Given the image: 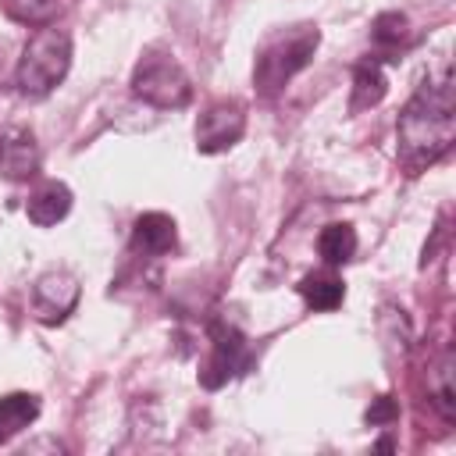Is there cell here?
Segmentation results:
<instances>
[{
	"label": "cell",
	"mask_w": 456,
	"mask_h": 456,
	"mask_svg": "<svg viewBox=\"0 0 456 456\" xmlns=\"http://www.w3.org/2000/svg\"><path fill=\"white\" fill-rule=\"evenodd\" d=\"M428 378H431V392H435V403H438V410H442L445 417H452V413H456V388H452V353H442V356L431 363Z\"/></svg>",
	"instance_id": "cell-14"
},
{
	"label": "cell",
	"mask_w": 456,
	"mask_h": 456,
	"mask_svg": "<svg viewBox=\"0 0 456 456\" xmlns=\"http://www.w3.org/2000/svg\"><path fill=\"white\" fill-rule=\"evenodd\" d=\"M403 39H406V18H403V14L388 11V14H381V18L374 21V43L395 46V43H403Z\"/></svg>",
	"instance_id": "cell-16"
},
{
	"label": "cell",
	"mask_w": 456,
	"mask_h": 456,
	"mask_svg": "<svg viewBox=\"0 0 456 456\" xmlns=\"http://www.w3.org/2000/svg\"><path fill=\"white\" fill-rule=\"evenodd\" d=\"M299 296L306 299V306L314 310H335L342 299H346V285L338 274L331 271H314L299 281Z\"/></svg>",
	"instance_id": "cell-11"
},
{
	"label": "cell",
	"mask_w": 456,
	"mask_h": 456,
	"mask_svg": "<svg viewBox=\"0 0 456 456\" xmlns=\"http://www.w3.org/2000/svg\"><path fill=\"white\" fill-rule=\"evenodd\" d=\"M68 210H71V189L64 182H43V185H36L32 196H28V203H25L28 221H36L39 228L57 224L61 217H68Z\"/></svg>",
	"instance_id": "cell-8"
},
{
	"label": "cell",
	"mask_w": 456,
	"mask_h": 456,
	"mask_svg": "<svg viewBox=\"0 0 456 456\" xmlns=\"http://www.w3.org/2000/svg\"><path fill=\"white\" fill-rule=\"evenodd\" d=\"M78 296H82V285L71 271L64 267H50L43 271L36 281H32V314L36 321L43 324H61L75 306H78Z\"/></svg>",
	"instance_id": "cell-5"
},
{
	"label": "cell",
	"mask_w": 456,
	"mask_h": 456,
	"mask_svg": "<svg viewBox=\"0 0 456 456\" xmlns=\"http://www.w3.org/2000/svg\"><path fill=\"white\" fill-rule=\"evenodd\" d=\"M317 253L324 256L328 267H338V264L353 260V253H356V232H353V224H328V228H321Z\"/></svg>",
	"instance_id": "cell-13"
},
{
	"label": "cell",
	"mask_w": 456,
	"mask_h": 456,
	"mask_svg": "<svg viewBox=\"0 0 456 456\" xmlns=\"http://www.w3.org/2000/svg\"><path fill=\"white\" fill-rule=\"evenodd\" d=\"M39 417V399L32 392H11L0 399V442H11Z\"/></svg>",
	"instance_id": "cell-10"
},
{
	"label": "cell",
	"mask_w": 456,
	"mask_h": 456,
	"mask_svg": "<svg viewBox=\"0 0 456 456\" xmlns=\"http://www.w3.org/2000/svg\"><path fill=\"white\" fill-rule=\"evenodd\" d=\"M392 413H395V406H392V403H388V395H385V399L378 403V410H367V420H370V424H378V420H385V417H392Z\"/></svg>",
	"instance_id": "cell-17"
},
{
	"label": "cell",
	"mask_w": 456,
	"mask_h": 456,
	"mask_svg": "<svg viewBox=\"0 0 456 456\" xmlns=\"http://www.w3.org/2000/svg\"><path fill=\"white\" fill-rule=\"evenodd\" d=\"M385 71L374 64V61H363L356 64V75H353V100H349V110H363V107H374L381 103L385 96Z\"/></svg>",
	"instance_id": "cell-12"
},
{
	"label": "cell",
	"mask_w": 456,
	"mask_h": 456,
	"mask_svg": "<svg viewBox=\"0 0 456 456\" xmlns=\"http://www.w3.org/2000/svg\"><path fill=\"white\" fill-rule=\"evenodd\" d=\"M68 68H71V36H68V28L39 25L28 36L25 50H21L14 78H18V89L25 96L43 100V96H50L64 82Z\"/></svg>",
	"instance_id": "cell-2"
},
{
	"label": "cell",
	"mask_w": 456,
	"mask_h": 456,
	"mask_svg": "<svg viewBox=\"0 0 456 456\" xmlns=\"http://www.w3.org/2000/svg\"><path fill=\"white\" fill-rule=\"evenodd\" d=\"M132 93L153 107H185L192 96V82L175 57L150 53L132 71Z\"/></svg>",
	"instance_id": "cell-4"
},
{
	"label": "cell",
	"mask_w": 456,
	"mask_h": 456,
	"mask_svg": "<svg viewBox=\"0 0 456 456\" xmlns=\"http://www.w3.org/2000/svg\"><path fill=\"white\" fill-rule=\"evenodd\" d=\"M246 132V110L239 100H214L196 121V146L200 153L232 150Z\"/></svg>",
	"instance_id": "cell-6"
},
{
	"label": "cell",
	"mask_w": 456,
	"mask_h": 456,
	"mask_svg": "<svg viewBox=\"0 0 456 456\" xmlns=\"http://www.w3.org/2000/svg\"><path fill=\"white\" fill-rule=\"evenodd\" d=\"M4 11L21 25H50L57 14V0H0Z\"/></svg>",
	"instance_id": "cell-15"
},
{
	"label": "cell",
	"mask_w": 456,
	"mask_h": 456,
	"mask_svg": "<svg viewBox=\"0 0 456 456\" xmlns=\"http://www.w3.org/2000/svg\"><path fill=\"white\" fill-rule=\"evenodd\" d=\"M395 132H399V160L410 167V175L424 171L428 164L449 153L456 135V103H452L449 71L438 82H424L410 96Z\"/></svg>",
	"instance_id": "cell-1"
},
{
	"label": "cell",
	"mask_w": 456,
	"mask_h": 456,
	"mask_svg": "<svg viewBox=\"0 0 456 456\" xmlns=\"http://www.w3.org/2000/svg\"><path fill=\"white\" fill-rule=\"evenodd\" d=\"M132 242H135V249L160 256V253H167L175 246V221L167 214H160V210L139 214L135 224H132Z\"/></svg>",
	"instance_id": "cell-9"
},
{
	"label": "cell",
	"mask_w": 456,
	"mask_h": 456,
	"mask_svg": "<svg viewBox=\"0 0 456 456\" xmlns=\"http://www.w3.org/2000/svg\"><path fill=\"white\" fill-rule=\"evenodd\" d=\"M317 43H321L317 25H292V28H278L274 36H267L253 64V82L260 86V93L274 96L296 71L310 64Z\"/></svg>",
	"instance_id": "cell-3"
},
{
	"label": "cell",
	"mask_w": 456,
	"mask_h": 456,
	"mask_svg": "<svg viewBox=\"0 0 456 456\" xmlns=\"http://www.w3.org/2000/svg\"><path fill=\"white\" fill-rule=\"evenodd\" d=\"M39 171V142L25 125L0 128V175L11 182H25Z\"/></svg>",
	"instance_id": "cell-7"
}]
</instances>
